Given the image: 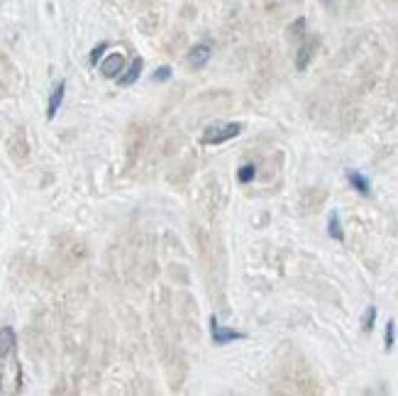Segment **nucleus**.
<instances>
[{"label": "nucleus", "instance_id": "1", "mask_svg": "<svg viewBox=\"0 0 398 396\" xmlns=\"http://www.w3.org/2000/svg\"><path fill=\"white\" fill-rule=\"evenodd\" d=\"M239 132H242L239 122H223V125L208 127V130L203 132V137H200V142H203V145H223V142L237 137Z\"/></svg>", "mask_w": 398, "mask_h": 396}, {"label": "nucleus", "instance_id": "14", "mask_svg": "<svg viewBox=\"0 0 398 396\" xmlns=\"http://www.w3.org/2000/svg\"><path fill=\"white\" fill-rule=\"evenodd\" d=\"M393 345H396V323L388 321L386 331H383V347H386V350H393Z\"/></svg>", "mask_w": 398, "mask_h": 396}, {"label": "nucleus", "instance_id": "6", "mask_svg": "<svg viewBox=\"0 0 398 396\" xmlns=\"http://www.w3.org/2000/svg\"><path fill=\"white\" fill-rule=\"evenodd\" d=\"M210 56H213V47H210L208 42H200V45H196L193 49L189 52V59H186V61H189L191 69L198 71V69H203V66L208 64Z\"/></svg>", "mask_w": 398, "mask_h": 396}, {"label": "nucleus", "instance_id": "7", "mask_svg": "<svg viewBox=\"0 0 398 396\" xmlns=\"http://www.w3.org/2000/svg\"><path fill=\"white\" fill-rule=\"evenodd\" d=\"M64 95H66V81H59V84L51 88L49 103H47V120H54V118H56L61 103H64Z\"/></svg>", "mask_w": 398, "mask_h": 396}, {"label": "nucleus", "instance_id": "12", "mask_svg": "<svg viewBox=\"0 0 398 396\" xmlns=\"http://www.w3.org/2000/svg\"><path fill=\"white\" fill-rule=\"evenodd\" d=\"M254 176H257V166H254V164L239 166V171H237V181H239V184H252Z\"/></svg>", "mask_w": 398, "mask_h": 396}, {"label": "nucleus", "instance_id": "3", "mask_svg": "<svg viewBox=\"0 0 398 396\" xmlns=\"http://www.w3.org/2000/svg\"><path fill=\"white\" fill-rule=\"evenodd\" d=\"M15 350H17L15 331L10 326H3L0 328V367H6L15 357Z\"/></svg>", "mask_w": 398, "mask_h": 396}, {"label": "nucleus", "instance_id": "10", "mask_svg": "<svg viewBox=\"0 0 398 396\" xmlns=\"http://www.w3.org/2000/svg\"><path fill=\"white\" fill-rule=\"evenodd\" d=\"M310 56H313V45H310V42H305V45L298 49V59H296V69H298V71H305V69H308Z\"/></svg>", "mask_w": 398, "mask_h": 396}, {"label": "nucleus", "instance_id": "11", "mask_svg": "<svg viewBox=\"0 0 398 396\" xmlns=\"http://www.w3.org/2000/svg\"><path fill=\"white\" fill-rule=\"evenodd\" d=\"M108 42H98V45L90 49V56H88V64L90 66H98L100 61H103V56H105V52H108Z\"/></svg>", "mask_w": 398, "mask_h": 396}, {"label": "nucleus", "instance_id": "15", "mask_svg": "<svg viewBox=\"0 0 398 396\" xmlns=\"http://www.w3.org/2000/svg\"><path fill=\"white\" fill-rule=\"evenodd\" d=\"M171 74H174L171 66H159V69L152 74V81H154V84H166V81L171 79Z\"/></svg>", "mask_w": 398, "mask_h": 396}, {"label": "nucleus", "instance_id": "16", "mask_svg": "<svg viewBox=\"0 0 398 396\" xmlns=\"http://www.w3.org/2000/svg\"><path fill=\"white\" fill-rule=\"evenodd\" d=\"M325 3H328V0H325Z\"/></svg>", "mask_w": 398, "mask_h": 396}, {"label": "nucleus", "instance_id": "13", "mask_svg": "<svg viewBox=\"0 0 398 396\" xmlns=\"http://www.w3.org/2000/svg\"><path fill=\"white\" fill-rule=\"evenodd\" d=\"M374 323H376V306H369L362 316V331L364 333H372L374 331Z\"/></svg>", "mask_w": 398, "mask_h": 396}, {"label": "nucleus", "instance_id": "8", "mask_svg": "<svg viewBox=\"0 0 398 396\" xmlns=\"http://www.w3.org/2000/svg\"><path fill=\"white\" fill-rule=\"evenodd\" d=\"M347 181H349V186H352L357 193H362V196H369L372 193V181L367 179L364 174H359V171H352L349 169L347 171Z\"/></svg>", "mask_w": 398, "mask_h": 396}, {"label": "nucleus", "instance_id": "9", "mask_svg": "<svg viewBox=\"0 0 398 396\" xmlns=\"http://www.w3.org/2000/svg\"><path fill=\"white\" fill-rule=\"evenodd\" d=\"M328 235L333 237L335 242H344V230H342V223H340L337 211H333L328 218Z\"/></svg>", "mask_w": 398, "mask_h": 396}, {"label": "nucleus", "instance_id": "5", "mask_svg": "<svg viewBox=\"0 0 398 396\" xmlns=\"http://www.w3.org/2000/svg\"><path fill=\"white\" fill-rule=\"evenodd\" d=\"M100 74L105 76V79H118L120 74L125 71V56L118 54V52H113V54L103 56V61H100Z\"/></svg>", "mask_w": 398, "mask_h": 396}, {"label": "nucleus", "instance_id": "2", "mask_svg": "<svg viewBox=\"0 0 398 396\" xmlns=\"http://www.w3.org/2000/svg\"><path fill=\"white\" fill-rule=\"evenodd\" d=\"M244 338H247L244 333L220 326V323H218V316H210V340H213V345L223 347V345H230V342L244 340Z\"/></svg>", "mask_w": 398, "mask_h": 396}, {"label": "nucleus", "instance_id": "4", "mask_svg": "<svg viewBox=\"0 0 398 396\" xmlns=\"http://www.w3.org/2000/svg\"><path fill=\"white\" fill-rule=\"evenodd\" d=\"M142 69H145V61H142V56H135V59H132V64H129V69L125 66V71L115 81H118L120 88H129V86H135L137 81H140Z\"/></svg>", "mask_w": 398, "mask_h": 396}]
</instances>
